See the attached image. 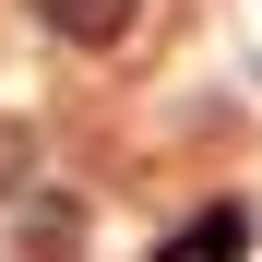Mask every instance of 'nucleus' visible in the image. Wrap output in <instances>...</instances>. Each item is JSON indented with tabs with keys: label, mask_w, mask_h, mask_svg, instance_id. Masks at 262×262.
<instances>
[{
	"label": "nucleus",
	"mask_w": 262,
	"mask_h": 262,
	"mask_svg": "<svg viewBox=\"0 0 262 262\" xmlns=\"http://www.w3.org/2000/svg\"><path fill=\"white\" fill-rule=\"evenodd\" d=\"M24 179H36V131H24V119H0V203H12Z\"/></svg>",
	"instance_id": "obj_3"
},
{
	"label": "nucleus",
	"mask_w": 262,
	"mask_h": 262,
	"mask_svg": "<svg viewBox=\"0 0 262 262\" xmlns=\"http://www.w3.org/2000/svg\"><path fill=\"white\" fill-rule=\"evenodd\" d=\"M24 12L48 24L60 48H119V36H131V0H24Z\"/></svg>",
	"instance_id": "obj_2"
},
{
	"label": "nucleus",
	"mask_w": 262,
	"mask_h": 262,
	"mask_svg": "<svg viewBox=\"0 0 262 262\" xmlns=\"http://www.w3.org/2000/svg\"><path fill=\"white\" fill-rule=\"evenodd\" d=\"M238 250H250V203H203L191 227H167L155 262H238Z\"/></svg>",
	"instance_id": "obj_1"
}]
</instances>
